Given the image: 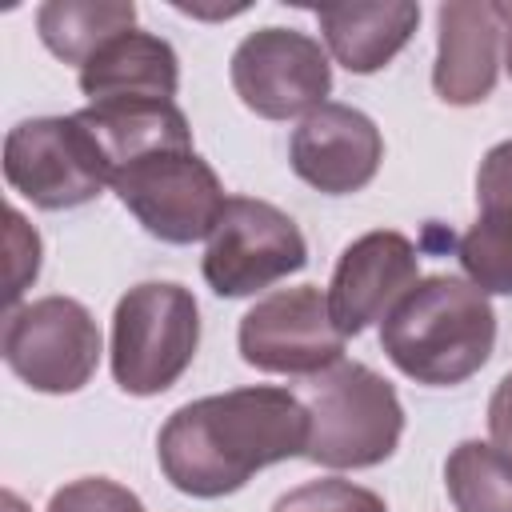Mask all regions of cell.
<instances>
[{
  "instance_id": "cb8c5ba5",
  "label": "cell",
  "mask_w": 512,
  "mask_h": 512,
  "mask_svg": "<svg viewBox=\"0 0 512 512\" xmlns=\"http://www.w3.org/2000/svg\"><path fill=\"white\" fill-rule=\"evenodd\" d=\"M488 432H492V444L512 460V372L496 384L488 400Z\"/></svg>"
},
{
  "instance_id": "d4e9b609",
  "label": "cell",
  "mask_w": 512,
  "mask_h": 512,
  "mask_svg": "<svg viewBox=\"0 0 512 512\" xmlns=\"http://www.w3.org/2000/svg\"><path fill=\"white\" fill-rule=\"evenodd\" d=\"M496 16H500V32H504V64L512 76V4H496Z\"/></svg>"
},
{
  "instance_id": "5bb4252c",
  "label": "cell",
  "mask_w": 512,
  "mask_h": 512,
  "mask_svg": "<svg viewBox=\"0 0 512 512\" xmlns=\"http://www.w3.org/2000/svg\"><path fill=\"white\" fill-rule=\"evenodd\" d=\"M180 88V60L168 40L152 32H120L80 68L88 104H172Z\"/></svg>"
},
{
  "instance_id": "44dd1931",
  "label": "cell",
  "mask_w": 512,
  "mask_h": 512,
  "mask_svg": "<svg viewBox=\"0 0 512 512\" xmlns=\"http://www.w3.org/2000/svg\"><path fill=\"white\" fill-rule=\"evenodd\" d=\"M44 512H144L140 496L108 476H84L52 492Z\"/></svg>"
},
{
  "instance_id": "7c38bea8",
  "label": "cell",
  "mask_w": 512,
  "mask_h": 512,
  "mask_svg": "<svg viewBox=\"0 0 512 512\" xmlns=\"http://www.w3.org/2000/svg\"><path fill=\"white\" fill-rule=\"evenodd\" d=\"M292 172L328 196L360 192L380 160H384V136L380 128L352 104H320L300 120L288 144Z\"/></svg>"
},
{
  "instance_id": "8992f818",
  "label": "cell",
  "mask_w": 512,
  "mask_h": 512,
  "mask_svg": "<svg viewBox=\"0 0 512 512\" xmlns=\"http://www.w3.org/2000/svg\"><path fill=\"white\" fill-rule=\"evenodd\" d=\"M120 204L164 244H192L212 236L228 196L212 164L196 148H164L124 164L112 176Z\"/></svg>"
},
{
  "instance_id": "e0dca14e",
  "label": "cell",
  "mask_w": 512,
  "mask_h": 512,
  "mask_svg": "<svg viewBox=\"0 0 512 512\" xmlns=\"http://www.w3.org/2000/svg\"><path fill=\"white\" fill-rule=\"evenodd\" d=\"M136 4L132 0H48L36 12V32L52 56L64 64H88L120 32H132Z\"/></svg>"
},
{
  "instance_id": "ffe728a7",
  "label": "cell",
  "mask_w": 512,
  "mask_h": 512,
  "mask_svg": "<svg viewBox=\"0 0 512 512\" xmlns=\"http://www.w3.org/2000/svg\"><path fill=\"white\" fill-rule=\"evenodd\" d=\"M272 512H388L384 500L372 488H360L352 480H308L292 492H284Z\"/></svg>"
},
{
  "instance_id": "484cf974",
  "label": "cell",
  "mask_w": 512,
  "mask_h": 512,
  "mask_svg": "<svg viewBox=\"0 0 512 512\" xmlns=\"http://www.w3.org/2000/svg\"><path fill=\"white\" fill-rule=\"evenodd\" d=\"M0 504H4V512H24V504H20V496H16V492H4V496H0Z\"/></svg>"
},
{
  "instance_id": "ac0fdd59",
  "label": "cell",
  "mask_w": 512,
  "mask_h": 512,
  "mask_svg": "<svg viewBox=\"0 0 512 512\" xmlns=\"http://www.w3.org/2000/svg\"><path fill=\"white\" fill-rule=\"evenodd\" d=\"M456 512H512V460L496 444L464 440L444 464Z\"/></svg>"
},
{
  "instance_id": "ba28073f",
  "label": "cell",
  "mask_w": 512,
  "mask_h": 512,
  "mask_svg": "<svg viewBox=\"0 0 512 512\" xmlns=\"http://www.w3.org/2000/svg\"><path fill=\"white\" fill-rule=\"evenodd\" d=\"M4 364L32 392H80L100 364V328L80 300L40 296L8 312Z\"/></svg>"
},
{
  "instance_id": "6da1fadb",
  "label": "cell",
  "mask_w": 512,
  "mask_h": 512,
  "mask_svg": "<svg viewBox=\"0 0 512 512\" xmlns=\"http://www.w3.org/2000/svg\"><path fill=\"white\" fill-rule=\"evenodd\" d=\"M304 448V400L268 384L192 400L176 408L156 436V456L168 484L200 500L228 496L244 488L260 468L304 456Z\"/></svg>"
},
{
  "instance_id": "3957f363",
  "label": "cell",
  "mask_w": 512,
  "mask_h": 512,
  "mask_svg": "<svg viewBox=\"0 0 512 512\" xmlns=\"http://www.w3.org/2000/svg\"><path fill=\"white\" fill-rule=\"evenodd\" d=\"M308 448L304 456L324 468H372L388 460L404 432L396 388L368 364L340 360L312 376L304 392Z\"/></svg>"
},
{
  "instance_id": "8fae6325",
  "label": "cell",
  "mask_w": 512,
  "mask_h": 512,
  "mask_svg": "<svg viewBox=\"0 0 512 512\" xmlns=\"http://www.w3.org/2000/svg\"><path fill=\"white\" fill-rule=\"evenodd\" d=\"M420 284V256L404 232L376 228L352 240L328 284V312L336 332L348 340L372 320H384Z\"/></svg>"
},
{
  "instance_id": "9a60e30c",
  "label": "cell",
  "mask_w": 512,
  "mask_h": 512,
  "mask_svg": "<svg viewBox=\"0 0 512 512\" xmlns=\"http://www.w3.org/2000/svg\"><path fill=\"white\" fill-rule=\"evenodd\" d=\"M320 32L336 64L356 76L380 72L416 32L420 4L392 0V4H348V8H320Z\"/></svg>"
},
{
  "instance_id": "7402d4cb",
  "label": "cell",
  "mask_w": 512,
  "mask_h": 512,
  "mask_svg": "<svg viewBox=\"0 0 512 512\" xmlns=\"http://www.w3.org/2000/svg\"><path fill=\"white\" fill-rule=\"evenodd\" d=\"M4 244H8V312L16 308V300L24 296V288L36 280L40 272V236L36 228L24 224V216L16 208L4 212Z\"/></svg>"
},
{
  "instance_id": "4fadbf2b",
  "label": "cell",
  "mask_w": 512,
  "mask_h": 512,
  "mask_svg": "<svg viewBox=\"0 0 512 512\" xmlns=\"http://www.w3.org/2000/svg\"><path fill=\"white\" fill-rule=\"evenodd\" d=\"M436 68H432V88L444 104L468 108L488 100L496 84V64H500V16L496 4H440L436 12Z\"/></svg>"
},
{
  "instance_id": "30bf717a",
  "label": "cell",
  "mask_w": 512,
  "mask_h": 512,
  "mask_svg": "<svg viewBox=\"0 0 512 512\" xmlns=\"http://www.w3.org/2000/svg\"><path fill=\"white\" fill-rule=\"evenodd\" d=\"M244 364L276 376H320L344 360V336L332 324L328 292L316 284L276 288L240 320Z\"/></svg>"
},
{
  "instance_id": "9c48e42d",
  "label": "cell",
  "mask_w": 512,
  "mask_h": 512,
  "mask_svg": "<svg viewBox=\"0 0 512 512\" xmlns=\"http://www.w3.org/2000/svg\"><path fill=\"white\" fill-rule=\"evenodd\" d=\"M232 88L240 104L264 120L308 116L332 92V64L320 40L296 28L248 32L232 52Z\"/></svg>"
},
{
  "instance_id": "52a82bcc",
  "label": "cell",
  "mask_w": 512,
  "mask_h": 512,
  "mask_svg": "<svg viewBox=\"0 0 512 512\" xmlns=\"http://www.w3.org/2000/svg\"><path fill=\"white\" fill-rule=\"evenodd\" d=\"M304 264L308 244L288 212L256 196H228L204 248V280L216 296H256Z\"/></svg>"
},
{
  "instance_id": "7a4b0ae2",
  "label": "cell",
  "mask_w": 512,
  "mask_h": 512,
  "mask_svg": "<svg viewBox=\"0 0 512 512\" xmlns=\"http://www.w3.org/2000/svg\"><path fill=\"white\" fill-rule=\"evenodd\" d=\"M496 344V312L488 296L460 276L420 280L384 320V356L416 384L452 388L476 376Z\"/></svg>"
},
{
  "instance_id": "5b68a950",
  "label": "cell",
  "mask_w": 512,
  "mask_h": 512,
  "mask_svg": "<svg viewBox=\"0 0 512 512\" xmlns=\"http://www.w3.org/2000/svg\"><path fill=\"white\" fill-rule=\"evenodd\" d=\"M4 180L36 208H80L112 184V168L80 116L20 120L4 136Z\"/></svg>"
},
{
  "instance_id": "603a6c76",
  "label": "cell",
  "mask_w": 512,
  "mask_h": 512,
  "mask_svg": "<svg viewBox=\"0 0 512 512\" xmlns=\"http://www.w3.org/2000/svg\"><path fill=\"white\" fill-rule=\"evenodd\" d=\"M476 208L480 212H512V140L488 148L476 168Z\"/></svg>"
},
{
  "instance_id": "d6986e66",
  "label": "cell",
  "mask_w": 512,
  "mask_h": 512,
  "mask_svg": "<svg viewBox=\"0 0 512 512\" xmlns=\"http://www.w3.org/2000/svg\"><path fill=\"white\" fill-rule=\"evenodd\" d=\"M456 256L484 296H512V212H480L476 224L460 236Z\"/></svg>"
},
{
  "instance_id": "2e32d148",
  "label": "cell",
  "mask_w": 512,
  "mask_h": 512,
  "mask_svg": "<svg viewBox=\"0 0 512 512\" xmlns=\"http://www.w3.org/2000/svg\"><path fill=\"white\" fill-rule=\"evenodd\" d=\"M76 116L100 144L112 176L140 156L192 148V128L176 104H88Z\"/></svg>"
},
{
  "instance_id": "277c9868",
  "label": "cell",
  "mask_w": 512,
  "mask_h": 512,
  "mask_svg": "<svg viewBox=\"0 0 512 512\" xmlns=\"http://www.w3.org/2000/svg\"><path fill=\"white\" fill-rule=\"evenodd\" d=\"M200 344V308L188 288L148 280L120 296L112 312V376L128 396L168 392Z\"/></svg>"
}]
</instances>
